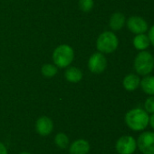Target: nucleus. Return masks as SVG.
Returning <instances> with one entry per match:
<instances>
[{
  "label": "nucleus",
  "instance_id": "f257e3e1",
  "mask_svg": "<svg viewBox=\"0 0 154 154\" xmlns=\"http://www.w3.org/2000/svg\"><path fill=\"white\" fill-rule=\"evenodd\" d=\"M149 114L142 108H133L125 115V123L133 131H143L149 125Z\"/></svg>",
  "mask_w": 154,
  "mask_h": 154
},
{
  "label": "nucleus",
  "instance_id": "f03ea898",
  "mask_svg": "<svg viewBox=\"0 0 154 154\" xmlns=\"http://www.w3.org/2000/svg\"><path fill=\"white\" fill-rule=\"evenodd\" d=\"M133 69L137 75H151L154 69V56L148 51H139L133 60Z\"/></svg>",
  "mask_w": 154,
  "mask_h": 154
},
{
  "label": "nucleus",
  "instance_id": "7ed1b4c3",
  "mask_svg": "<svg viewBox=\"0 0 154 154\" xmlns=\"http://www.w3.org/2000/svg\"><path fill=\"white\" fill-rule=\"evenodd\" d=\"M119 46V39L113 31L102 32L96 41V48L99 52L110 54L114 52Z\"/></svg>",
  "mask_w": 154,
  "mask_h": 154
},
{
  "label": "nucleus",
  "instance_id": "20e7f679",
  "mask_svg": "<svg viewBox=\"0 0 154 154\" xmlns=\"http://www.w3.org/2000/svg\"><path fill=\"white\" fill-rule=\"evenodd\" d=\"M74 49L67 44L59 45L53 52V60L57 68H67L74 61Z\"/></svg>",
  "mask_w": 154,
  "mask_h": 154
},
{
  "label": "nucleus",
  "instance_id": "39448f33",
  "mask_svg": "<svg viewBox=\"0 0 154 154\" xmlns=\"http://www.w3.org/2000/svg\"><path fill=\"white\" fill-rule=\"evenodd\" d=\"M126 26L133 34L146 33L149 30L148 22L139 15H132L126 19Z\"/></svg>",
  "mask_w": 154,
  "mask_h": 154
},
{
  "label": "nucleus",
  "instance_id": "423d86ee",
  "mask_svg": "<svg viewBox=\"0 0 154 154\" xmlns=\"http://www.w3.org/2000/svg\"><path fill=\"white\" fill-rule=\"evenodd\" d=\"M107 68V59L103 53L95 52L88 60V69L93 74H101Z\"/></svg>",
  "mask_w": 154,
  "mask_h": 154
},
{
  "label": "nucleus",
  "instance_id": "0eeeda50",
  "mask_svg": "<svg viewBox=\"0 0 154 154\" xmlns=\"http://www.w3.org/2000/svg\"><path fill=\"white\" fill-rule=\"evenodd\" d=\"M137 147L143 154H154V133H143L137 140Z\"/></svg>",
  "mask_w": 154,
  "mask_h": 154
},
{
  "label": "nucleus",
  "instance_id": "6e6552de",
  "mask_svg": "<svg viewBox=\"0 0 154 154\" xmlns=\"http://www.w3.org/2000/svg\"><path fill=\"white\" fill-rule=\"evenodd\" d=\"M115 148L119 154H133L137 148V143L133 136L124 135L118 139Z\"/></svg>",
  "mask_w": 154,
  "mask_h": 154
},
{
  "label": "nucleus",
  "instance_id": "1a4fd4ad",
  "mask_svg": "<svg viewBox=\"0 0 154 154\" xmlns=\"http://www.w3.org/2000/svg\"><path fill=\"white\" fill-rule=\"evenodd\" d=\"M54 128L53 121L47 116H41L37 119L35 123V129L36 132L42 136L49 135Z\"/></svg>",
  "mask_w": 154,
  "mask_h": 154
},
{
  "label": "nucleus",
  "instance_id": "9d476101",
  "mask_svg": "<svg viewBox=\"0 0 154 154\" xmlns=\"http://www.w3.org/2000/svg\"><path fill=\"white\" fill-rule=\"evenodd\" d=\"M125 24H126V17L123 13L115 12L111 15L109 21V26L113 30V32H117L122 30Z\"/></svg>",
  "mask_w": 154,
  "mask_h": 154
},
{
  "label": "nucleus",
  "instance_id": "9b49d317",
  "mask_svg": "<svg viewBox=\"0 0 154 154\" xmlns=\"http://www.w3.org/2000/svg\"><path fill=\"white\" fill-rule=\"evenodd\" d=\"M141 84V78L139 75L131 73L124 77L123 80V86L127 91H134L136 90Z\"/></svg>",
  "mask_w": 154,
  "mask_h": 154
},
{
  "label": "nucleus",
  "instance_id": "f8f14e48",
  "mask_svg": "<svg viewBox=\"0 0 154 154\" xmlns=\"http://www.w3.org/2000/svg\"><path fill=\"white\" fill-rule=\"evenodd\" d=\"M133 45L139 51H147L148 48L151 46V42L148 35L146 33L135 34V36L133 39Z\"/></svg>",
  "mask_w": 154,
  "mask_h": 154
},
{
  "label": "nucleus",
  "instance_id": "ddd939ff",
  "mask_svg": "<svg viewBox=\"0 0 154 154\" xmlns=\"http://www.w3.org/2000/svg\"><path fill=\"white\" fill-rule=\"evenodd\" d=\"M90 151V144L84 139L74 141L70 146V154H87Z\"/></svg>",
  "mask_w": 154,
  "mask_h": 154
},
{
  "label": "nucleus",
  "instance_id": "4468645a",
  "mask_svg": "<svg viewBox=\"0 0 154 154\" xmlns=\"http://www.w3.org/2000/svg\"><path fill=\"white\" fill-rule=\"evenodd\" d=\"M140 87L145 94L149 96H154V76L147 75L141 79Z\"/></svg>",
  "mask_w": 154,
  "mask_h": 154
},
{
  "label": "nucleus",
  "instance_id": "2eb2a0df",
  "mask_svg": "<svg viewBox=\"0 0 154 154\" xmlns=\"http://www.w3.org/2000/svg\"><path fill=\"white\" fill-rule=\"evenodd\" d=\"M64 77L67 81L71 83H77L83 79V72L80 69L76 67H70L66 69Z\"/></svg>",
  "mask_w": 154,
  "mask_h": 154
},
{
  "label": "nucleus",
  "instance_id": "dca6fc26",
  "mask_svg": "<svg viewBox=\"0 0 154 154\" xmlns=\"http://www.w3.org/2000/svg\"><path fill=\"white\" fill-rule=\"evenodd\" d=\"M58 71V69L55 65L47 63L43 65L42 69H41V72L43 74V76H44L45 78H53L56 75Z\"/></svg>",
  "mask_w": 154,
  "mask_h": 154
},
{
  "label": "nucleus",
  "instance_id": "f3484780",
  "mask_svg": "<svg viewBox=\"0 0 154 154\" xmlns=\"http://www.w3.org/2000/svg\"><path fill=\"white\" fill-rule=\"evenodd\" d=\"M54 142H55V144L61 149H65L69 144L68 137L63 133H59L56 134V136L54 138Z\"/></svg>",
  "mask_w": 154,
  "mask_h": 154
},
{
  "label": "nucleus",
  "instance_id": "a211bd4d",
  "mask_svg": "<svg viewBox=\"0 0 154 154\" xmlns=\"http://www.w3.org/2000/svg\"><path fill=\"white\" fill-rule=\"evenodd\" d=\"M79 8L84 12H90L94 5V0H79Z\"/></svg>",
  "mask_w": 154,
  "mask_h": 154
},
{
  "label": "nucleus",
  "instance_id": "6ab92c4d",
  "mask_svg": "<svg viewBox=\"0 0 154 154\" xmlns=\"http://www.w3.org/2000/svg\"><path fill=\"white\" fill-rule=\"evenodd\" d=\"M144 110L148 114H154V96H150L144 102Z\"/></svg>",
  "mask_w": 154,
  "mask_h": 154
},
{
  "label": "nucleus",
  "instance_id": "aec40b11",
  "mask_svg": "<svg viewBox=\"0 0 154 154\" xmlns=\"http://www.w3.org/2000/svg\"><path fill=\"white\" fill-rule=\"evenodd\" d=\"M147 35H148V37H149L151 45H152L154 47V24L153 25H152V26L149 28Z\"/></svg>",
  "mask_w": 154,
  "mask_h": 154
},
{
  "label": "nucleus",
  "instance_id": "412c9836",
  "mask_svg": "<svg viewBox=\"0 0 154 154\" xmlns=\"http://www.w3.org/2000/svg\"><path fill=\"white\" fill-rule=\"evenodd\" d=\"M0 154H7V150L2 143H0Z\"/></svg>",
  "mask_w": 154,
  "mask_h": 154
},
{
  "label": "nucleus",
  "instance_id": "4be33fe9",
  "mask_svg": "<svg viewBox=\"0 0 154 154\" xmlns=\"http://www.w3.org/2000/svg\"><path fill=\"white\" fill-rule=\"evenodd\" d=\"M149 124L151 125V126L154 129V114H152V116L150 117V121Z\"/></svg>",
  "mask_w": 154,
  "mask_h": 154
},
{
  "label": "nucleus",
  "instance_id": "5701e85b",
  "mask_svg": "<svg viewBox=\"0 0 154 154\" xmlns=\"http://www.w3.org/2000/svg\"><path fill=\"white\" fill-rule=\"evenodd\" d=\"M20 154H30V153H28V152H22V153H20Z\"/></svg>",
  "mask_w": 154,
  "mask_h": 154
}]
</instances>
